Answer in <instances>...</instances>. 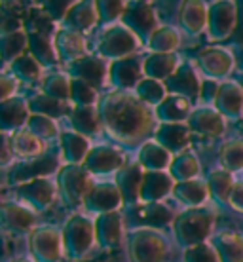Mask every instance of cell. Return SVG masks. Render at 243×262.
I'll use <instances>...</instances> for the list:
<instances>
[{"instance_id":"57","label":"cell","mask_w":243,"mask_h":262,"mask_svg":"<svg viewBox=\"0 0 243 262\" xmlns=\"http://www.w3.org/2000/svg\"><path fill=\"white\" fill-rule=\"evenodd\" d=\"M13 150H12V141L6 135H0V165H8L12 162Z\"/></svg>"},{"instance_id":"5","label":"cell","mask_w":243,"mask_h":262,"mask_svg":"<svg viewBox=\"0 0 243 262\" xmlns=\"http://www.w3.org/2000/svg\"><path fill=\"white\" fill-rule=\"evenodd\" d=\"M92 173L84 169V165H71L67 164L57 173V186H59L61 198L67 205L76 207L85 202L93 188Z\"/></svg>"},{"instance_id":"59","label":"cell","mask_w":243,"mask_h":262,"mask_svg":"<svg viewBox=\"0 0 243 262\" xmlns=\"http://www.w3.org/2000/svg\"><path fill=\"white\" fill-rule=\"evenodd\" d=\"M236 38L239 44L243 42V2H237V25H236Z\"/></svg>"},{"instance_id":"34","label":"cell","mask_w":243,"mask_h":262,"mask_svg":"<svg viewBox=\"0 0 243 262\" xmlns=\"http://www.w3.org/2000/svg\"><path fill=\"white\" fill-rule=\"evenodd\" d=\"M27 38H29V53L38 61L40 67L55 65L59 61L52 34L27 33Z\"/></svg>"},{"instance_id":"4","label":"cell","mask_w":243,"mask_h":262,"mask_svg":"<svg viewBox=\"0 0 243 262\" xmlns=\"http://www.w3.org/2000/svg\"><path fill=\"white\" fill-rule=\"evenodd\" d=\"M63 249L73 260H80L95 243V226L84 215H74L63 226L61 232Z\"/></svg>"},{"instance_id":"8","label":"cell","mask_w":243,"mask_h":262,"mask_svg":"<svg viewBox=\"0 0 243 262\" xmlns=\"http://www.w3.org/2000/svg\"><path fill=\"white\" fill-rule=\"evenodd\" d=\"M122 23L127 27L139 40L150 38V34L158 29V17L146 2H129L125 4V12L122 15Z\"/></svg>"},{"instance_id":"58","label":"cell","mask_w":243,"mask_h":262,"mask_svg":"<svg viewBox=\"0 0 243 262\" xmlns=\"http://www.w3.org/2000/svg\"><path fill=\"white\" fill-rule=\"evenodd\" d=\"M228 202H230V205L234 207V209L239 211V213H243V181H239V183L234 184Z\"/></svg>"},{"instance_id":"36","label":"cell","mask_w":243,"mask_h":262,"mask_svg":"<svg viewBox=\"0 0 243 262\" xmlns=\"http://www.w3.org/2000/svg\"><path fill=\"white\" fill-rule=\"evenodd\" d=\"M12 141V150L13 156H19L23 160H34L44 154V144L38 137H34L29 129H17L13 131V135L10 137Z\"/></svg>"},{"instance_id":"35","label":"cell","mask_w":243,"mask_h":262,"mask_svg":"<svg viewBox=\"0 0 243 262\" xmlns=\"http://www.w3.org/2000/svg\"><path fill=\"white\" fill-rule=\"evenodd\" d=\"M171 194L177 198L181 203H184V205H188L190 209H194V207L202 205V203L209 198V188H207V183H204V181L192 179V181L177 183L173 186V192H171Z\"/></svg>"},{"instance_id":"43","label":"cell","mask_w":243,"mask_h":262,"mask_svg":"<svg viewBox=\"0 0 243 262\" xmlns=\"http://www.w3.org/2000/svg\"><path fill=\"white\" fill-rule=\"evenodd\" d=\"M71 82H73V78L65 72H52L42 82V92L50 97L67 103L71 99Z\"/></svg>"},{"instance_id":"29","label":"cell","mask_w":243,"mask_h":262,"mask_svg":"<svg viewBox=\"0 0 243 262\" xmlns=\"http://www.w3.org/2000/svg\"><path fill=\"white\" fill-rule=\"evenodd\" d=\"M192 131L186 124H160L156 129V143L167 152H183L190 143Z\"/></svg>"},{"instance_id":"41","label":"cell","mask_w":243,"mask_h":262,"mask_svg":"<svg viewBox=\"0 0 243 262\" xmlns=\"http://www.w3.org/2000/svg\"><path fill=\"white\" fill-rule=\"evenodd\" d=\"M25 17V10L19 4H0V36L23 31Z\"/></svg>"},{"instance_id":"47","label":"cell","mask_w":243,"mask_h":262,"mask_svg":"<svg viewBox=\"0 0 243 262\" xmlns=\"http://www.w3.org/2000/svg\"><path fill=\"white\" fill-rule=\"evenodd\" d=\"M220 162L228 173L243 169V139L228 141L220 148Z\"/></svg>"},{"instance_id":"55","label":"cell","mask_w":243,"mask_h":262,"mask_svg":"<svg viewBox=\"0 0 243 262\" xmlns=\"http://www.w3.org/2000/svg\"><path fill=\"white\" fill-rule=\"evenodd\" d=\"M218 85L220 82H215L211 78H205V82H202V90H200V95L205 103H215V97H217Z\"/></svg>"},{"instance_id":"51","label":"cell","mask_w":243,"mask_h":262,"mask_svg":"<svg viewBox=\"0 0 243 262\" xmlns=\"http://www.w3.org/2000/svg\"><path fill=\"white\" fill-rule=\"evenodd\" d=\"M12 72L19 80H25V82H33V80L40 78L42 67H40V63L34 59L31 53H25V55H21L19 59H15L12 63Z\"/></svg>"},{"instance_id":"26","label":"cell","mask_w":243,"mask_h":262,"mask_svg":"<svg viewBox=\"0 0 243 262\" xmlns=\"http://www.w3.org/2000/svg\"><path fill=\"white\" fill-rule=\"evenodd\" d=\"M192 114V101L179 95L167 97L156 106V118L162 124H186Z\"/></svg>"},{"instance_id":"49","label":"cell","mask_w":243,"mask_h":262,"mask_svg":"<svg viewBox=\"0 0 243 262\" xmlns=\"http://www.w3.org/2000/svg\"><path fill=\"white\" fill-rule=\"evenodd\" d=\"M71 101L76 106H95V103H99L97 90L93 85L82 82V80L73 78V82H71Z\"/></svg>"},{"instance_id":"3","label":"cell","mask_w":243,"mask_h":262,"mask_svg":"<svg viewBox=\"0 0 243 262\" xmlns=\"http://www.w3.org/2000/svg\"><path fill=\"white\" fill-rule=\"evenodd\" d=\"M213 230V213L202 207H194L181 213L175 219V236L177 242L190 249L194 245L204 243Z\"/></svg>"},{"instance_id":"9","label":"cell","mask_w":243,"mask_h":262,"mask_svg":"<svg viewBox=\"0 0 243 262\" xmlns=\"http://www.w3.org/2000/svg\"><path fill=\"white\" fill-rule=\"evenodd\" d=\"M237 25V2H215L207 10V31L213 40L228 38Z\"/></svg>"},{"instance_id":"21","label":"cell","mask_w":243,"mask_h":262,"mask_svg":"<svg viewBox=\"0 0 243 262\" xmlns=\"http://www.w3.org/2000/svg\"><path fill=\"white\" fill-rule=\"evenodd\" d=\"M213 105L223 116L237 118L243 112V88L239 85V82H232V80L220 82Z\"/></svg>"},{"instance_id":"11","label":"cell","mask_w":243,"mask_h":262,"mask_svg":"<svg viewBox=\"0 0 243 262\" xmlns=\"http://www.w3.org/2000/svg\"><path fill=\"white\" fill-rule=\"evenodd\" d=\"M57 167H59V158L53 152H46L34 160H27L23 164L15 165L10 173V183L19 186V184L29 183L33 179H44V175L55 171Z\"/></svg>"},{"instance_id":"1","label":"cell","mask_w":243,"mask_h":262,"mask_svg":"<svg viewBox=\"0 0 243 262\" xmlns=\"http://www.w3.org/2000/svg\"><path fill=\"white\" fill-rule=\"evenodd\" d=\"M97 112L101 125L111 133V137L129 146L145 141L154 129L150 106L145 105L135 93L122 90L106 93L99 99Z\"/></svg>"},{"instance_id":"2","label":"cell","mask_w":243,"mask_h":262,"mask_svg":"<svg viewBox=\"0 0 243 262\" xmlns=\"http://www.w3.org/2000/svg\"><path fill=\"white\" fill-rule=\"evenodd\" d=\"M127 256L131 262H164L167 256V239L158 228L137 226L127 234Z\"/></svg>"},{"instance_id":"13","label":"cell","mask_w":243,"mask_h":262,"mask_svg":"<svg viewBox=\"0 0 243 262\" xmlns=\"http://www.w3.org/2000/svg\"><path fill=\"white\" fill-rule=\"evenodd\" d=\"M122 194H120L116 183H97L93 184L90 196L85 198L84 207L92 213L103 215V213H112L122 205Z\"/></svg>"},{"instance_id":"18","label":"cell","mask_w":243,"mask_h":262,"mask_svg":"<svg viewBox=\"0 0 243 262\" xmlns=\"http://www.w3.org/2000/svg\"><path fill=\"white\" fill-rule=\"evenodd\" d=\"M192 133H200L205 137H218L224 133V116L215 106H202L192 111L190 118L186 122Z\"/></svg>"},{"instance_id":"19","label":"cell","mask_w":243,"mask_h":262,"mask_svg":"<svg viewBox=\"0 0 243 262\" xmlns=\"http://www.w3.org/2000/svg\"><path fill=\"white\" fill-rule=\"evenodd\" d=\"M197 65L211 80L224 78L234 67V57L224 48H205L197 53Z\"/></svg>"},{"instance_id":"25","label":"cell","mask_w":243,"mask_h":262,"mask_svg":"<svg viewBox=\"0 0 243 262\" xmlns=\"http://www.w3.org/2000/svg\"><path fill=\"white\" fill-rule=\"evenodd\" d=\"M93 226H95V242L105 249L118 245L122 239V216L118 211L99 215Z\"/></svg>"},{"instance_id":"27","label":"cell","mask_w":243,"mask_h":262,"mask_svg":"<svg viewBox=\"0 0 243 262\" xmlns=\"http://www.w3.org/2000/svg\"><path fill=\"white\" fill-rule=\"evenodd\" d=\"M179 57L175 53H152L143 59V76L165 82L179 69Z\"/></svg>"},{"instance_id":"54","label":"cell","mask_w":243,"mask_h":262,"mask_svg":"<svg viewBox=\"0 0 243 262\" xmlns=\"http://www.w3.org/2000/svg\"><path fill=\"white\" fill-rule=\"evenodd\" d=\"M69 8H71L69 2H46V4H42V10L52 17V21H63L65 19Z\"/></svg>"},{"instance_id":"15","label":"cell","mask_w":243,"mask_h":262,"mask_svg":"<svg viewBox=\"0 0 243 262\" xmlns=\"http://www.w3.org/2000/svg\"><path fill=\"white\" fill-rule=\"evenodd\" d=\"M108 78L122 92H127L129 88H137L139 82L145 78L143 76V61L135 55L114 61L108 67Z\"/></svg>"},{"instance_id":"46","label":"cell","mask_w":243,"mask_h":262,"mask_svg":"<svg viewBox=\"0 0 243 262\" xmlns=\"http://www.w3.org/2000/svg\"><path fill=\"white\" fill-rule=\"evenodd\" d=\"M234 179L232 173L224 169L213 171L209 177H207V188H209V196H213L217 202H228L230 192L234 188Z\"/></svg>"},{"instance_id":"10","label":"cell","mask_w":243,"mask_h":262,"mask_svg":"<svg viewBox=\"0 0 243 262\" xmlns=\"http://www.w3.org/2000/svg\"><path fill=\"white\" fill-rule=\"evenodd\" d=\"M67 69H69L71 78L82 80L85 84L93 85L95 90H99L101 85L105 84L106 76H108L106 61L103 57H99V55H84V57L69 63Z\"/></svg>"},{"instance_id":"44","label":"cell","mask_w":243,"mask_h":262,"mask_svg":"<svg viewBox=\"0 0 243 262\" xmlns=\"http://www.w3.org/2000/svg\"><path fill=\"white\" fill-rule=\"evenodd\" d=\"M135 219L139 221V224L148 226V228H156L162 224H167L171 221L169 209H165L164 205L160 203H145L141 209L135 211Z\"/></svg>"},{"instance_id":"52","label":"cell","mask_w":243,"mask_h":262,"mask_svg":"<svg viewBox=\"0 0 243 262\" xmlns=\"http://www.w3.org/2000/svg\"><path fill=\"white\" fill-rule=\"evenodd\" d=\"M184 262H220L215 247L211 243L204 242L200 245H194L184 253Z\"/></svg>"},{"instance_id":"31","label":"cell","mask_w":243,"mask_h":262,"mask_svg":"<svg viewBox=\"0 0 243 262\" xmlns=\"http://www.w3.org/2000/svg\"><path fill=\"white\" fill-rule=\"evenodd\" d=\"M207 10L209 6L204 2H183L179 10V19L184 31H188L190 34L204 33V29L207 27Z\"/></svg>"},{"instance_id":"45","label":"cell","mask_w":243,"mask_h":262,"mask_svg":"<svg viewBox=\"0 0 243 262\" xmlns=\"http://www.w3.org/2000/svg\"><path fill=\"white\" fill-rule=\"evenodd\" d=\"M135 95H137L145 105L158 106L165 97H167V90H165L164 82L150 78H143L135 88Z\"/></svg>"},{"instance_id":"32","label":"cell","mask_w":243,"mask_h":262,"mask_svg":"<svg viewBox=\"0 0 243 262\" xmlns=\"http://www.w3.org/2000/svg\"><path fill=\"white\" fill-rule=\"evenodd\" d=\"M220 262H243V237L236 232H220L211 243Z\"/></svg>"},{"instance_id":"17","label":"cell","mask_w":243,"mask_h":262,"mask_svg":"<svg viewBox=\"0 0 243 262\" xmlns=\"http://www.w3.org/2000/svg\"><path fill=\"white\" fill-rule=\"evenodd\" d=\"M124 165V156L112 146H95L84 160V169L95 175H106L116 171L118 173Z\"/></svg>"},{"instance_id":"24","label":"cell","mask_w":243,"mask_h":262,"mask_svg":"<svg viewBox=\"0 0 243 262\" xmlns=\"http://www.w3.org/2000/svg\"><path fill=\"white\" fill-rule=\"evenodd\" d=\"M145 169L139 164H129L116 173V186H118L122 200L127 203H137L141 200V184H143Z\"/></svg>"},{"instance_id":"16","label":"cell","mask_w":243,"mask_h":262,"mask_svg":"<svg viewBox=\"0 0 243 262\" xmlns=\"http://www.w3.org/2000/svg\"><path fill=\"white\" fill-rule=\"evenodd\" d=\"M164 85L171 95H179V97H184L188 101L196 99L200 95V90H202V82L197 78L194 67L188 63H181L175 74L165 80Z\"/></svg>"},{"instance_id":"56","label":"cell","mask_w":243,"mask_h":262,"mask_svg":"<svg viewBox=\"0 0 243 262\" xmlns=\"http://www.w3.org/2000/svg\"><path fill=\"white\" fill-rule=\"evenodd\" d=\"M15 80L10 78V76H4L0 74V103L6 101V99L13 97V92H15Z\"/></svg>"},{"instance_id":"37","label":"cell","mask_w":243,"mask_h":262,"mask_svg":"<svg viewBox=\"0 0 243 262\" xmlns=\"http://www.w3.org/2000/svg\"><path fill=\"white\" fill-rule=\"evenodd\" d=\"M71 122L76 133L84 137H93L101 129V118H99L97 106H76L71 111Z\"/></svg>"},{"instance_id":"22","label":"cell","mask_w":243,"mask_h":262,"mask_svg":"<svg viewBox=\"0 0 243 262\" xmlns=\"http://www.w3.org/2000/svg\"><path fill=\"white\" fill-rule=\"evenodd\" d=\"M173 179L165 171H145L141 184V202L158 203L169 192H173Z\"/></svg>"},{"instance_id":"12","label":"cell","mask_w":243,"mask_h":262,"mask_svg":"<svg viewBox=\"0 0 243 262\" xmlns=\"http://www.w3.org/2000/svg\"><path fill=\"white\" fill-rule=\"evenodd\" d=\"M36 216L29 207L19 203H2L0 205V228L10 234L33 232Z\"/></svg>"},{"instance_id":"28","label":"cell","mask_w":243,"mask_h":262,"mask_svg":"<svg viewBox=\"0 0 243 262\" xmlns=\"http://www.w3.org/2000/svg\"><path fill=\"white\" fill-rule=\"evenodd\" d=\"M63 21H65V29L76 31L80 34L85 33L99 21L97 4L95 2H74L71 4Z\"/></svg>"},{"instance_id":"6","label":"cell","mask_w":243,"mask_h":262,"mask_svg":"<svg viewBox=\"0 0 243 262\" xmlns=\"http://www.w3.org/2000/svg\"><path fill=\"white\" fill-rule=\"evenodd\" d=\"M97 50L103 57L118 61L131 57L139 50V38L124 25H112L105 29L97 42Z\"/></svg>"},{"instance_id":"7","label":"cell","mask_w":243,"mask_h":262,"mask_svg":"<svg viewBox=\"0 0 243 262\" xmlns=\"http://www.w3.org/2000/svg\"><path fill=\"white\" fill-rule=\"evenodd\" d=\"M31 253L36 262H57L63 253L61 234L52 226H38L31 232L29 237Z\"/></svg>"},{"instance_id":"62","label":"cell","mask_w":243,"mask_h":262,"mask_svg":"<svg viewBox=\"0 0 243 262\" xmlns=\"http://www.w3.org/2000/svg\"><path fill=\"white\" fill-rule=\"evenodd\" d=\"M239 85L243 88V74H241V78H239Z\"/></svg>"},{"instance_id":"39","label":"cell","mask_w":243,"mask_h":262,"mask_svg":"<svg viewBox=\"0 0 243 262\" xmlns=\"http://www.w3.org/2000/svg\"><path fill=\"white\" fill-rule=\"evenodd\" d=\"M197 173H200V164H197L196 156H194L192 152L183 150L171 160L169 175H171V179H175L179 183L196 179Z\"/></svg>"},{"instance_id":"30","label":"cell","mask_w":243,"mask_h":262,"mask_svg":"<svg viewBox=\"0 0 243 262\" xmlns=\"http://www.w3.org/2000/svg\"><path fill=\"white\" fill-rule=\"evenodd\" d=\"M171 152H167L156 141H146L139 150L137 164L145 171H165L171 165Z\"/></svg>"},{"instance_id":"53","label":"cell","mask_w":243,"mask_h":262,"mask_svg":"<svg viewBox=\"0 0 243 262\" xmlns=\"http://www.w3.org/2000/svg\"><path fill=\"white\" fill-rule=\"evenodd\" d=\"M97 4V15L101 23H108V21H114L122 17L125 12V4L124 2H95Z\"/></svg>"},{"instance_id":"23","label":"cell","mask_w":243,"mask_h":262,"mask_svg":"<svg viewBox=\"0 0 243 262\" xmlns=\"http://www.w3.org/2000/svg\"><path fill=\"white\" fill-rule=\"evenodd\" d=\"M31 118L29 103L23 97H10L0 103V131H17Z\"/></svg>"},{"instance_id":"33","label":"cell","mask_w":243,"mask_h":262,"mask_svg":"<svg viewBox=\"0 0 243 262\" xmlns=\"http://www.w3.org/2000/svg\"><path fill=\"white\" fill-rule=\"evenodd\" d=\"M90 139L76 131H67L61 135V152L71 165L84 164L85 156L90 154Z\"/></svg>"},{"instance_id":"50","label":"cell","mask_w":243,"mask_h":262,"mask_svg":"<svg viewBox=\"0 0 243 262\" xmlns=\"http://www.w3.org/2000/svg\"><path fill=\"white\" fill-rule=\"evenodd\" d=\"M25 29L27 33H38V34H55L53 33V21L52 17L48 15L42 6L33 8L31 12L27 13L25 17Z\"/></svg>"},{"instance_id":"38","label":"cell","mask_w":243,"mask_h":262,"mask_svg":"<svg viewBox=\"0 0 243 262\" xmlns=\"http://www.w3.org/2000/svg\"><path fill=\"white\" fill-rule=\"evenodd\" d=\"M27 103H29V111H31V114L48 116V118H52V120L69 114V106H67V103H63V101H59V99L50 97V95H46V93L33 95Z\"/></svg>"},{"instance_id":"61","label":"cell","mask_w":243,"mask_h":262,"mask_svg":"<svg viewBox=\"0 0 243 262\" xmlns=\"http://www.w3.org/2000/svg\"><path fill=\"white\" fill-rule=\"evenodd\" d=\"M12 262H33V260H29V258H15V260Z\"/></svg>"},{"instance_id":"20","label":"cell","mask_w":243,"mask_h":262,"mask_svg":"<svg viewBox=\"0 0 243 262\" xmlns=\"http://www.w3.org/2000/svg\"><path fill=\"white\" fill-rule=\"evenodd\" d=\"M53 44H55V52H57V57H59L61 63H73V61L84 57L85 53V42L84 36L76 31H71V29H59L53 34Z\"/></svg>"},{"instance_id":"60","label":"cell","mask_w":243,"mask_h":262,"mask_svg":"<svg viewBox=\"0 0 243 262\" xmlns=\"http://www.w3.org/2000/svg\"><path fill=\"white\" fill-rule=\"evenodd\" d=\"M232 57H234V65L243 72V42L236 46V50H234V53H232Z\"/></svg>"},{"instance_id":"40","label":"cell","mask_w":243,"mask_h":262,"mask_svg":"<svg viewBox=\"0 0 243 262\" xmlns=\"http://www.w3.org/2000/svg\"><path fill=\"white\" fill-rule=\"evenodd\" d=\"M25 48H29V38L25 31L4 34L0 36V59L13 63L21 55H25Z\"/></svg>"},{"instance_id":"14","label":"cell","mask_w":243,"mask_h":262,"mask_svg":"<svg viewBox=\"0 0 243 262\" xmlns=\"http://www.w3.org/2000/svg\"><path fill=\"white\" fill-rule=\"evenodd\" d=\"M15 194L21 202L31 205L33 209H46L50 207L55 196V184H52L48 179H33L29 183H23L15 188Z\"/></svg>"},{"instance_id":"42","label":"cell","mask_w":243,"mask_h":262,"mask_svg":"<svg viewBox=\"0 0 243 262\" xmlns=\"http://www.w3.org/2000/svg\"><path fill=\"white\" fill-rule=\"evenodd\" d=\"M181 44L177 29L173 27H158L148 38V48L154 53H173Z\"/></svg>"},{"instance_id":"48","label":"cell","mask_w":243,"mask_h":262,"mask_svg":"<svg viewBox=\"0 0 243 262\" xmlns=\"http://www.w3.org/2000/svg\"><path fill=\"white\" fill-rule=\"evenodd\" d=\"M25 129H29L34 137L40 141H52L57 137V124L55 120L48 118V116H40V114H31V118L27 120Z\"/></svg>"}]
</instances>
